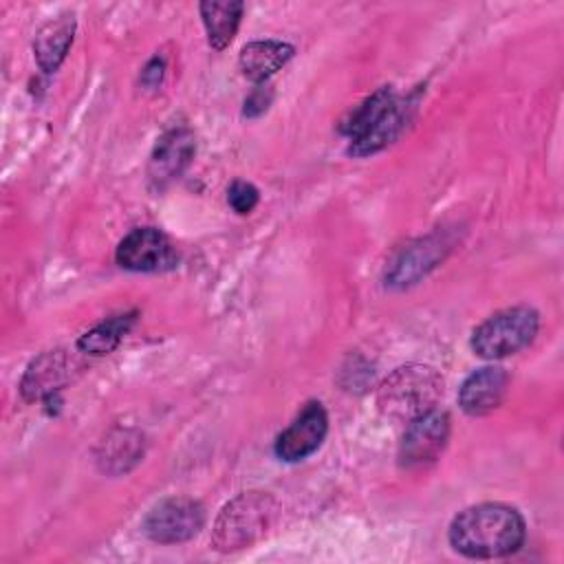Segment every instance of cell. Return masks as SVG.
<instances>
[{
	"instance_id": "cell-11",
	"label": "cell",
	"mask_w": 564,
	"mask_h": 564,
	"mask_svg": "<svg viewBox=\"0 0 564 564\" xmlns=\"http://www.w3.org/2000/svg\"><path fill=\"white\" fill-rule=\"evenodd\" d=\"M194 156V137L187 128L167 130L154 145L148 174L154 185H165L176 178Z\"/></svg>"
},
{
	"instance_id": "cell-18",
	"label": "cell",
	"mask_w": 564,
	"mask_h": 564,
	"mask_svg": "<svg viewBox=\"0 0 564 564\" xmlns=\"http://www.w3.org/2000/svg\"><path fill=\"white\" fill-rule=\"evenodd\" d=\"M397 95L390 86H383L379 88L377 93H372L344 123H341V132L348 137V139H355L359 134H364L392 104H394Z\"/></svg>"
},
{
	"instance_id": "cell-8",
	"label": "cell",
	"mask_w": 564,
	"mask_h": 564,
	"mask_svg": "<svg viewBox=\"0 0 564 564\" xmlns=\"http://www.w3.org/2000/svg\"><path fill=\"white\" fill-rule=\"evenodd\" d=\"M82 370V364L75 355L66 350H48L31 361L26 368L20 390L26 401L48 399L57 390H62L73 377Z\"/></svg>"
},
{
	"instance_id": "cell-21",
	"label": "cell",
	"mask_w": 564,
	"mask_h": 564,
	"mask_svg": "<svg viewBox=\"0 0 564 564\" xmlns=\"http://www.w3.org/2000/svg\"><path fill=\"white\" fill-rule=\"evenodd\" d=\"M271 90L267 88V86H258V88H253V93L245 99V115L247 117H256V115H260V112H264L267 110V106L271 104Z\"/></svg>"
},
{
	"instance_id": "cell-14",
	"label": "cell",
	"mask_w": 564,
	"mask_h": 564,
	"mask_svg": "<svg viewBox=\"0 0 564 564\" xmlns=\"http://www.w3.org/2000/svg\"><path fill=\"white\" fill-rule=\"evenodd\" d=\"M293 57V46L278 40H258L242 46L238 66L251 82H264Z\"/></svg>"
},
{
	"instance_id": "cell-7",
	"label": "cell",
	"mask_w": 564,
	"mask_h": 564,
	"mask_svg": "<svg viewBox=\"0 0 564 564\" xmlns=\"http://www.w3.org/2000/svg\"><path fill=\"white\" fill-rule=\"evenodd\" d=\"M449 436V416L443 410H430L408 423L399 447V463L403 467H421L443 452Z\"/></svg>"
},
{
	"instance_id": "cell-17",
	"label": "cell",
	"mask_w": 564,
	"mask_h": 564,
	"mask_svg": "<svg viewBox=\"0 0 564 564\" xmlns=\"http://www.w3.org/2000/svg\"><path fill=\"white\" fill-rule=\"evenodd\" d=\"M143 454L141 436L130 430H119L104 441L99 463L106 471H126Z\"/></svg>"
},
{
	"instance_id": "cell-2",
	"label": "cell",
	"mask_w": 564,
	"mask_h": 564,
	"mask_svg": "<svg viewBox=\"0 0 564 564\" xmlns=\"http://www.w3.org/2000/svg\"><path fill=\"white\" fill-rule=\"evenodd\" d=\"M443 397V377L421 364H408L392 370L377 390V408L383 416L410 423L434 410Z\"/></svg>"
},
{
	"instance_id": "cell-20",
	"label": "cell",
	"mask_w": 564,
	"mask_h": 564,
	"mask_svg": "<svg viewBox=\"0 0 564 564\" xmlns=\"http://www.w3.org/2000/svg\"><path fill=\"white\" fill-rule=\"evenodd\" d=\"M227 203L236 214H249L258 205V189L251 183L234 181L227 192Z\"/></svg>"
},
{
	"instance_id": "cell-1",
	"label": "cell",
	"mask_w": 564,
	"mask_h": 564,
	"mask_svg": "<svg viewBox=\"0 0 564 564\" xmlns=\"http://www.w3.org/2000/svg\"><path fill=\"white\" fill-rule=\"evenodd\" d=\"M524 518L509 505L485 502L460 511L447 531L449 544L465 557L491 560L518 551L524 542Z\"/></svg>"
},
{
	"instance_id": "cell-6",
	"label": "cell",
	"mask_w": 564,
	"mask_h": 564,
	"mask_svg": "<svg viewBox=\"0 0 564 564\" xmlns=\"http://www.w3.org/2000/svg\"><path fill=\"white\" fill-rule=\"evenodd\" d=\"M117 264L128 271H165L172 269L178 260L172 240L154 229V227H139L132 229L117 247Z\"/></svg>"
},
{
	"instance_id": "cell-9",
	"label": "cell",
	"mask_w": 564,
	"mask_h": 564,
	"mask_svg": "<svg viewBox=\"0 0 564 564\" xmlns=\"http://www.w3.org/2000/svg\"><path fill=\"white\" fill-rule=\"evenodd\" d=\"M328 432V416L319 401H311L302 408L295 421L278 436L275 454L286 463L302 460L311 456L324 441Z\"/></svg>"
},
{
	"instance_id": "cell-5",
	"label": "cell",
	"mask_w": 564,
	"mask_h": 564,
	"mask_svg": "<svg viewBox=\"0 0 564 564\" xmlns=\"http://www.w3.org/2000/svg\"><path fill=\"white\" fill-rule=\"evenodd\" d=\"M205 524V511L200 502L176 496L159 502L145 518L143 531L152 542L176 544L194 538Z\"/></svg>"
},
{
	"instance_id": "cell-4",
	"label": "cell",
	"mask_w": 564,
	"mask_h": 564,
	"mask_svg": "<svg viewBox=\"0 0 564 564\" xmlns=\"http://www.w3.org/2000/svg\"><path fill=\"white\" fill-rule=\"evenodd\" d=\"M540 315L531 306H511L494 313L471 333V350L485 359H500L529 346L538 333Z\"/></svg>"
},
{
	"instance_id": "cell-22",
	"label": "cell",
	"mask_w": 564,
	"mask_h": 564,
	"mask_svg": "<svg viewBox=\"0 0 564 564\" xmlns=\"http://www.w3.org/2000/svg\"><path fill=\"white\" fill-rule=\"evenodd\" d=\"M150 77H152V84H150V86H156V84L161 82V77H163V62L156 59V57H154V59L145 66V70H143V84H148Z\"/></svg>"
},
{
	"instance_id": "cell-15",
	"label": "cell",
	"mask_w": 564,
	"mask_h": 564,
	"mask_svg": "<svg viewBox=\"0 0 564 564\" xmlns=\"http://www.w3.org/2000/svg\"><path fill=\"white\" fill-rule=\"evenodd\" d=\"M245 4L229 2H200V18L207 31V40L216 51H223L236 35Z\"/></svg>"
},
{
	"instance_id": "cell-16",
	"label": "cell",
	"mask_w": 564,
	"mask_h": 564,
	"mask_svg": "<svg viewBox=\"0 0 564 564\" xmlns=\"http://www.w3.org/2000/svg\"><path fill=\"white\" fill-rule=\"evenodd\" d=\"M132 322H134V313L115 315L110 319H104L79 337L77 348L86 355H108L119 346L123 335L130 330Z\"/></svg>"
},
{
	"instance_id": "cell-12",
	"label": "cell",
	"mask_w": 564,
	"mask_h": 564,
	"mask_svg": "<svg viewBox=\"0 0 564 564\" xmlns=\"http://www.w3.org/2000/svg\"><path fill=\"white\" fill-rule=\"evenodd\" d=\"M414 108V97L408 99H394V104L359 137L350 139L348 154L352 156H368L386 145H390L408 126L410 115Z\"/></svg>"
},
{
	"instance_id": "cell-10",
	"label": "cell",
	"mask_w": 564,
	"mask_h": 564,
	"mask_svg": "<svg viewBox=\"0 0 564 564\" xmlns=\"http://www.w3.org/2000/svg\"><path fill=\"white\" fill-rule=\"evenodd\" d=\"M507 386L509 375L500 366L478 368L463 381L458 390V405L469 416H485L502 403Z\"/></svg>"
},
{
	"instance_id": "cell-19",
	"label": "cell",
	"mask_w": 564,
	"mask_h": 564,
	"mask_svg": "<svg viewBox=\"0 0 564 564\" xmlns=\"http://www.w3.org/2000/svg\"><path fill=\"white\" fill-rule=\"evenodd\" d=\"M436 247H427V242H419L412 249H408L403 253V258L392 267L390 271V280L399 282V284H410V280L419 278L421 273H425L427 267H434L432 262L436 260L434 256Z\"/></svg>"
},
{
	"instance_id": "cell-3",
	"label": "cell",
	"mask_w": 564,
	"mask_h": 564,
	"mask_svg": "<svg viewBox=\"0 0 564 564\" xmlns=\"http://www.w3.org/2000/svg\"><path fill=\"white\" fill-rule=\"evenodd\" d=\"M275 502L264 491H245L229 500L218 513L212 531V546L229 553L251 546L269 529Z\"/></svg>"
},
{
	"instance_id": "cell-13",
	"label": "cell",
	"mask_w": 564,
	"mask_h": 564,
	"mask_svg": "<svg viewBox=\"0 0 564 564\" xmlns=\"http://www.w3.org/2000/svg\"><path fill=\"white\" fill-rule=\"evenodd\" d=\"M75 35V15L62 13L53 20H48L35 35L33 51L40 68L44 73H53L64 62Z\"/></svg>"
}]
</instances>
